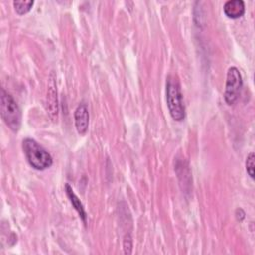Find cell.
<instances>
[{
    "label": "cell",
    "instance_id": "cell-10",
    "mask_svg": "<svg viewBox=\"0 0 255 255\" xmlns=\"http://www.w3.org/2000/svg\"><path fill=\"white\" fill-rule=\"evenodd\" d=\"M254 159H255L254 152H250L246 158V171L251 178H254V166H255Z\"/></svg>",
    "mask_w": 255,
    "mask_h": 255
},
{
    "label": "cell",
    "instance_id": "cell-4",
    "mask_svg": "<svg viewBox=\"0 0 255 255\" xmlns=\"http://www.w3.org/2000/svg\"><path fill=\"white\" fill-rule=\"evenodd\" d=\"M242 77L236 67H230L226 75L224 100L228 105H233L238 100L242 88Z\"/></svg>",
    "mask_w": 255,
    "mask_h": 255
},
{
    "label": "cell",
    "instance_id": "cell-8",
    "mask_svg": "<svg viewBox=\"0 0 255 255\" xmlns=\"http://www.w3.org/2000/svg\"><path fill=\"white\" fill-rule=\"evenodd\" d=\"M65 190H66L67 196L69 197L73 207L76 209V211L78 212V214L82 218V220L84 222H86L87 221V213H86V210L84 208V205L82 204V202L80 201V199L78 198V196L75 194L72 187L68 183H66V185H65Z\"/></svg>",
    "mask_w": 255,
    "mask_h": 255
},
{
    "label": "cell",
    "instance_id": "cell-3",
    "mask_svg": "<svg viewBox=\"0 0 255 255\" xmlns=\"http://www.w3.org/2000/svg\"><path fill=\"white\" fill-rule=\"evenodd\" d=\"M1 117L5 124L13 130H19L21 127L22 114L13 97L4 89H1Z\"/></svg>",
    "mask_w": 255,
    "mask_h": 255
},
{
    "label": "cell",
    "instance_id": "cell-11",
    "mask_svg": "<svg viewBox=\"0 0 255 255\" xmlns=\"http://www.w3.org/2000/svg\"><path fill=\"white\" fill-rule=\"evenodd\" d=\"M132 248V239L130 234H127L124 238V250L125 254H130Z\"/></svg>",
    "mask_w": 255,
    "mask_h": 255
},
{
    "label": "cell",
    "instance_id": "cell-9",
    "mask_svg": "<svg viewBox=\"0 0 255 255\" xmlns=\"http://www.w3.org/2000/svg\"><path fill=\"white\" fill-rule=\"evenodd\" d=\"M13 5L15 8V11L19 15H24L32 9V7L34 5V1L33 0H19V1H14Z\"/></svg>",
    "mask_w": 255,
    "mask_h": 255
},
{
    "label": "cell",
    "instance_id": "cell-7",
    "mask_svg": "<svg viewBox=\"0 0 255 255\" xmlns=\"http://www.w3.org/2000/svg\"><path fill=\"white\" fill-rule=\"evenodd\" d=\"M224 14L231 19H238L245 12V5L242 0H229L223 6Z\"/></svg>",
    "mask_w": 255,
    "mask_h": 255
},
{
    "label": "cell",
    "instance_id": "cell-2",
    "mask_svg": "<svg viewBox=\"0 0 255 255\" xmlns=\"http://www.w3.org/2000/svg\"><path fill=\"white\" fill-rule=\"evenodd\" d=\"M166 103L171 118L177 122L185 118V108L180 85L175 77L169 76L166 81Z\"/></svg>",
    "mask_w": 255,
    "mask_h": 255
},
{
    "label": "cell",
    "instance_id": "cell-1",
    "mask_svg": "<svg viewBox=\"0 0 255 255\" xmlns=\"http://www.w3.org/2000/svg\"><path fill=\"white\" fill-rule=\"evenodd\" d=\"M22 147L29 164L33 168L37 170H44L53 164L51 154L35 139L30 137L25 138L22 142Z\"/></svg>",
    "mask_w": 255,
    "mask_h": 255
},
{
    "label": "cell",
    "instance_id": "cell-5",
    "mask_svg": "<svg viewBox=\"0 0 255 255\" xmlns=\"http://www.w3.org/2000/svg\"><path fill=\"white\" fill-rule=\"evenodd\" d=\"M47 111L49 113L50 118L53 121H57L58 119V97H57V89L56 83L54 80L53 73L50 75L48 91H47V101H46Z\"/></svg>",
    "mask_w": 255,
    "mask_h": 255
},
{
    "label": "cell",
    "instance_id": "cell-6",
    "mask_svg": "<svg viewBox=\"0 0 255 255\" xmlns=\"http://www.w3.org/2000/svg\"><path fill=\"white\" fill-rule=\"evenodd\" d=\"M76 129L80 134H85L89 128V111L86 104L81 103L74 114Z\"/></svg>",
    "mask_w": 255,
    "mask_h": 255
}]
</instances>
